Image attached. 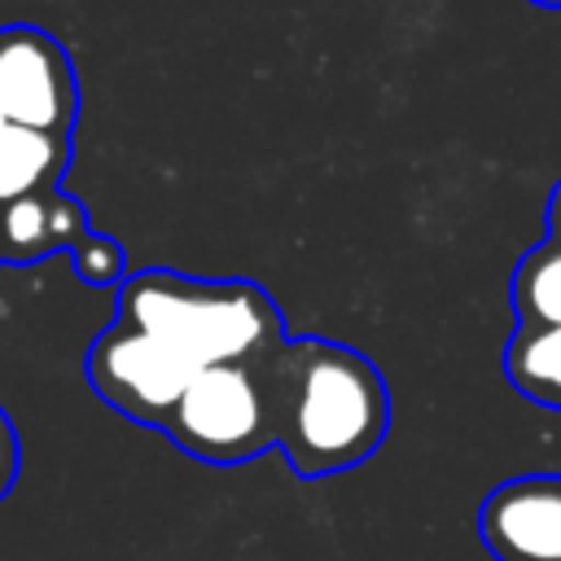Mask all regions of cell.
<instances>
[{"label": "cell", "instance_id": "2", "mask_svg": "<svg viewBox=\"0 0 561 561\" xmlns=\"http://www.w3.org/2000/svg\"><path fill=\"white\" fill-rule=\"evenodd\" d=\"M114 320L149 333L188 368L254 364L289 333L280 307L254 280H206L167 267L123 276Z\"/></svg>", "mask_w": 561, "mask_h": 561}, {"label": "cell", "instance_id": "3", "mask_svg": "<svg viewBox=\"0 0 561 561\" xmlns=\"http://www.w3.org/2000/svg\"><path fill=\"white\" fill-rule=\"evenodd\" d=\"M162 434L206 465H241L272 451L276 416L259 359L202 368L171 408Z\"/></svg>", "mask_w": 561, "mask_h": 561}, {"label": "cell", "instance_id": "12", "mask_svg": "<svg viewBox=\"0 0 561 561\" xmlns=\"http://www.w3.org/2000/svg\"><path fill=\"white\" fill-rule=\"evenodd\" d=\"M18 469H22V443H18V430H13L9 412L0 408V500L18 482Z\"/></svg>", "mask_w": 561, "mask_h": 561}, {"label": "cell", "instance_id": "6", "mask_svg": "<svg viewBox=\"0 0 561 561\" xmlns=\"http://www.w3.org/2000/svg\"><path fill=\"white\" fill-rule=\"evenodd\" d=\"M478 535L495 561H561V473L500 482L478 508Z\"/></svg>", "mask_w": 561, "mask_h": 561}, {"label": "cell", "instance_id": "10", "mask_svg": "<svg viewBox=\"0 0 561 561\" xmlns=\"http://www.w3.org/2000/svg\"><path fill=\"white\" fill-rule=\"evenodd\" d=\"M508 298H513L517 324H530V329L561 324V237H548L517 259Z\"/></svg>", "mask_w": 561, "mask_h": 561}, {"label": "cell", "instance_id": "9", "mask_svg": "<svg viewBox=\"0 0 561 561\" xmlns=\"http://www.w3.org/2000/svg\"><path fill=\"white\" fill-rule=\"evenodd\" d=\"M504 373L517 394L561 412V324L552 329L517 324V333L504 346Z\"/></svg>", "mask_w": 561, "mask_h": 561}, {"label": "cell", "instance_id": "8", "mask_svg": "<svg viewBox=\"0 0 561 561\" xmlns=\"http://www.w3.org/2000/svg\"><path fill=\"white\" fill-rule=\"evenodd\" d=\"M70 158H75L70 136L35 131V127H22L0 114V206L18 202L26 193L61 188Z\"/></svg>", "mask_w": 561, "mask_h": 561}, {"label": "cell", "instance_id": "14", "mask_svg": "<svg viewBox=\"0 0 561 561\" xmlns=\"http://www.w3.org/2000/svg\"><path fill=\"white\" fill-rule=\"evenodd\" d=\"M535 4H548V9H561V0H535Z\"/></svg>", "mask_w": 561, "mask_h": 561}, {"label": "cell", "instance_id": "11", "mask_svg": "<svg viewBox=\"0 0 561 561\" xmlns=\"http://www.w3.org/2000/svg\"><path fill=\"white\" fill-rule=\"evenodd\" d=\"M70 263H75L79 280H88V285H123V276H127V254H123V245H118L114 237L96 232V228L70 250Z\"/></svg>", "mask_w": 561, "mask_h": 561}, {"label": "cell", "instance_id": "7", "mask_svg": "<svg viewBox=\"0 0 561 561\" xmlns=\"http://www.w3.org/2000/svg\"><path fill=\"white\" fill-rule=\"evenodd\" d=\"M92 232L88 206L61 188L26 193L0 206V267H31L57 250H75Z\"/></svg>", "mask_w": 561, "mask_h": 561}, {"label": "cell", "instance_id": "13", "mask_svg": "<svg viewBox=\"0 0 561 561\" xmlns=\"http://www.w3.org/2000/svg\"><path fill=\"white\" fill-rule=\"evenodd\" d=\"M548 237H561V184L548 197Z\"/></svg>", "mask_w": 561, "mask_h": 561}, {"label": "cell", "instance_id": "5", "mask_svg": "<svg viewBox=\"0 0 561 561\" xmlns=\"http://www.w3.org/2000/svg\"><path fill=\"white\" fill-rule=\"evenodd\" d=\"M0 114L35 131L75 136L79 79L61 39L39 26H0Z\"/></svg>", "mask_w": 561, "mask_h": 561}, {"label": "cell", "instance_id": "4", "mask_svg": "<svg viewBox=\"0 0 561 561\" xmlns=\"http://www.w3.org/2000/svg\"><path fill=\"white\" fill-rule=\"evenodd\" d=\"M83 373L101 403H110L127 421H140L153 430L167 425L171 408L197 377V368H188L175 351H167L162 342H153L149 333H140L123 320H110L92 337Z\"/></svg>", "mask_w": 561, "mask_h": 561}, {"label": "cell", "instance_id": "1", "mask_svg": "<svg viewBox=\"0 0 561 561\" xmlns=\"http://www.w3.org/2000/svg\"><path fill=\"white\" fill-rule=\"evenodd\" d=\"M276 447L298 478H333L364 465L390 430V390L377 364L329 337H285L259 359Z\"/></svg>", "mask_w": 561, "mask_h": 561}]
</instances>
